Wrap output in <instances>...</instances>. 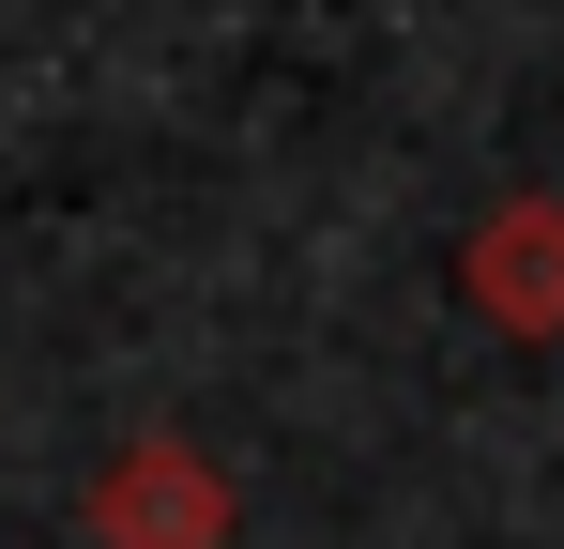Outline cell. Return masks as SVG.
<instances>
[{
	"instance_id": "obj_2",
	"label": "cell",
	"mask_w": 564,
	"mask_h": 549,
	"mask_svg": "<svg viewBox=\"0 0 564 549\" xmlns=\"http://www.w3.org/2000/svg\"><path fill=\"white\" fill-rule=\"evenodd\" d=\"M473 290H488V321L550 336L564 321V214H503V229L473 245Z\"/></svg>"
},
{
	"instance_id": "obj_1",
	"label": "cell",
	"mask_w": 564,
	"mask_h": 549,
	"mask_svg": "<svg viewBox=\"0 0 564 549\" xmlns=\"http://www.w3.org/2000/svg\"><path fill=\"white\" fill-rule=\"evenodd\" d=\"M107 549H214V473H198L184 443H138L122 473H107Z\"/></svg>"
}]
</instances>
